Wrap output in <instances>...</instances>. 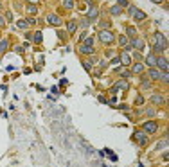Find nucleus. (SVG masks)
Wrapping results in <instances>:
<instances>
[{
    "instance_id": "obj_23",
    "label": "nucleus",
    "mask_w": 169,
    "mask_h": 167,
    "mask_svg": "<svg viewBox=\"0 0 169 167\" xmlns=\"http://www.w3.org/2000/svg\"><path fill=\"white\" fill-rule=\"evenodd\" d=\"M42 40H43L42 32H40V31H38V32H34V42H36V43H42Z\"/></svg>"
},
{
    "instance_id": "obj_18",
    "label": "nucleus",
    "mask_w": 169,
    "mask_h": 167,
    "mask_svg": "<svg viewBox=\"0 0 169 167\" xmlns=\"http://www.w3.org/2000/svg\"><path fill=\"white\" fill-rule=\"evenodd\" d=\"M146 63L147 65H155V63H157V58H155L153 54H149V56L146 58Z\"/></svg>"
},
{
    "instance_id": "obj_30",
    "label": "nucleus",
    "mask_w": 169,
    "mask_h": 167,
    "mask_svg": "<svg viewBox=\"0 0 169 167\" xmlns=\"http://www.w3.org/2000/svg\"><path fill=\"white\" fill-rule=\"evenodd\" d=\"M146 113H147V115H149V117H153V115H155V110H153V108H149V110H147V111H146Z\"/></svg>"
},
{
    "instance_id": "obj_36",
    "label": "nucleus",
    "mask_w": 169,
    "mask_h": 167,
    "mask_svg": "<svg viewBox=\"0 0 169 167\" xmlns=\"http://www.w3.org/2000/svg\"><path fill=\"white\" fill-rule=\"evenodd\" d=\"M29 2H36V0H29Z\"/></svg>"
},
{
    "instance_id": "obj_8",
    "label": "nucleus",
    "mask_w": 169,
    "mask_h": 167,
    "mask_svg": "<svg viewBox=\"0 0 169 167\" xmlns=\"http://www.w3.org/2000/svg\"><path fill=\"white\" fill-rule=\"evenodd\" d=\"M151 102L157 104V106H160V104L166 102V97H164V95H153V97H151Z\"/></svg>"
},
{
    "instance_id": "obj_20",
    "label": "nucleus",
    "mask_w": 169,
    "mask_h": 167,
    "mask_svg": "<svg viewBox=\"0 0 169 167\" xmlns=\"http://www.w3.org/2000/svg\"><path fill=\"white\" fill-rule=\"evenodd\" d=\"M27 13H29V15H36L38 7H36V6H27Z\"/></svg>"
},
{
    "instance_id": "obj_32",
    "label": "nucleus",
    "mask_w": 169,
    "mask_h": 167,
    "mask_svg": "<svg viewBox=\"0 0 169 167\" xmlns=\"http://www.w3.org/2000/svg\"><path fill=\"white\" fill-rule=\"evenodd\" d=\"M133 56H135V59H142V54H140V52H135Z\"/></svg>"
},
{
    "instance_id": "obj_7",
    "label": "nucleus",
    "mask_w": 169,
    "mask_h": 167,
    "mask_svg": "<svg viewBox=\"0 0 169 167\" xmlns=\"http://www.w3.org/2000/svg\"><path fill=\"white\" fill-rule=\"evenodd\" d=\"M47 22L52 23V25H61V18L58 15H49L47 16Z\"/></svg>"
},
{
    "instance_id": "obj_2",
    "label": "nucleus",
    "mask_w": 169,
    "mask_h": 167,
    "mask_svg": "<svg viewBox=\"0 0 169 167\" xmlns=\"http://www.w3.org/2000/svg\"><path fill=\"white\" fill-rule=\"evenodd\" d=\"M99 40H101L104 45H110V43H113L115 36H113V32H110V31H101V32H99Z\"/></svg>"
},
{
    "instance_id": "obj_12",
    "label": "nucleus",
    "mask_w": 169,
    "mask_h": 167,
    "mask_svg": "<svg viewBox=\"0 0 169 167\" xmlns=\"http://www.w3.org/2000/svg\"><path fill=\"white\" fill-rule=\"evenodd\" d=\"M110 13L113 16H119V15H122V7H121V6H113V7L110 9Z\"/></svg>"
},
{
    "instance_id": "obj_6",
    "label": "nucleus",
    "mask_w": 169,
    "mask_h": 167,
    "mask_svg": "<svg viewBox=\"0 0 169 167\" xmlns=\"http://www.w3.org/2000/svg\"><path fill=\"white\" fill-rule=\"evenodd\" d=\"M155 65L158 66L162 72H167L169 70V63H167V59L166 58H157V63H155Z\"/></svg>"
},
{
    "instance_id": "obj_13",
    "label": "nucleus",
    "mask_w": 169,
    "mask_h": 167,
    "mask_svg": "<svg viewBox=\"0 0 169 167\" xmlns=\"http://www.w3.org/2000/svg\"><path fill=\"white\" fill-rule=\"evenodd\" d=\"M9 49V43H7V40H2L0 42V54H4V52Z\"/></svg>"
},
{
    "instance_id": "obj_24",
    "label": "nucleus",
    "mask_w": 169,
    "mask_h": 167,
    "mask_svg": "<svg viewBox=\"0 0 169 167\" xmlns=\"http://www.w3.org/2000/svg\"><path fill=\"white\" fill-rule=\"evenodd\" d=\"M63 7L72 9V7H74V0H65V2H63Z\"/></svg>"
},
{
    "instance_id": "obj_11",
    "label": "nucleus",
    "mask_w": 169,
    "mask_h": 167,
    "mask_svg": "<svg viewBox=\"0 0 169 167\" xmlns=\"http://www.w3.org/2000/svg\"><path fill=\"white\" fill-rule=\"evenodd\" d=\"M97 15H99V11H97V9H90L88 13H87V18L92 22V20H96V18H97Z\"/></svg>"
},
{
    "instance_id": "obj_27",
    "label": "nucleus",
    "mask_w": 169,
    "mask_h": 167,
    "mask_svg": "<svg viewBox=\"0 0 169 167\" xmlns=\"http://www.w3.org/2000/svg\"><path fill=\"white\" fill-rule=\"evenodd\" d=\"M126 31H128V34H130V36H135V32H137V31L133 29V27H128Z\"/></svg>"
},
{
    "instance_id": "obj_17",
    "label": "nucleus",
    "mask_w": 169,
    "mask_h": 167,
    "mask_svg": "<svg viewBox=\"0 0 169 167\" xmlns=\"http://www.w3.org/2000/svg\"><path fill=\"white\" fill-rule=\"evenodd\" d=\"M132 45H135L139 51H142V49H144V42H142V40H135V42H132Z\"/></svg>"
},
{
    "instance_id": "obj_1",
    "label": "nucleus",
    "mask_w": 169,
    "mask_h": 167,
    "mask_svg": "<svg viewBox=\"0 0 169 167\" xmlns=\"http://www.w3.org/2000/svg\"><path fill=\"white\" fill-rule=\"evenodd\" d=\"M130 15L135 18V20H139V22H142V20H146L147 15L144 13V11H140L139 7H135V6H130Z\"/></svg>"
},
{
    "instance_id": "obj_3",
    "label": "nucleus",
    "mask_w": 169,
    "mask_h": 167,
    "mask_svg": "<svg viewBox=\"0 0 169 167\" xmlns=\"http://www.w3.org/2000/svg\"><path fill=\"white\" fill-rule=\"evenodd\" d=\"M155 40H157V45L160 47L162 51H166V49H167V38L164 36L162 32H155Z\"/></svg>"
},
{
    "instance_id": "obj_37",
    "label": "nucleus",
    "mask_w": 169,
    "mask_h": 167,
    "mask_svg": "<svg viewBox=\"0 0 169 167\" xmlns=\"http://www.w3.org/2000/svg\"><path fill=\"white\" fill-rule=\"evenodd\" d=\"M0 7H2V4H0Z\"/></svg>"
},
{
    "instance_id": "obj_28",
    "label": "nucleus",
    "mask_w": 169,
    "mask_h": 167,
    "mask_svg": "<svg viewBox=\"0 0 169 167\" xmlns=\"http://www.w3.org/2000/svg\"><path fill=\"white\" fill-rule=\"evenodd\" d=\"M83 66H85V68H87L88 72H90V70H92V65H90L88 61H83Z\"/></svg>"
},
{
    "instance_id": "obj_33",
    "label": "nucleus",
    "mask_w": 169,
    "mask_h": 167,
    "mask_svg": "<svg viewBox=\"0 0 169 167\" xmlns=\"http://www.w3.org/2000/svg\"><path fill=\"white\" fill-rule=\"evenodd\" d=\"M85 43H87V45H92V43H94V38H88V40H87Z\"/></svg>"
},
{
    "instance_id": "obj_9",
    "label": "nucleus",
    "mask_w": 169,
    "mask_h": 167,
    "mask_svg": "<svg viewBox=\"0 0 169 167\" xmlns=\"http://www.w3.org/2000/svg\"><path fill=\"white\" fill-rule=\"evenodd\" d=\"M79 52L81 54H92L94 49H92V45H81L79 47Z\"/></svg>"
},
{
    "instance_id": "obj_25",
    "label": "nucleus",
    "mask_w": 169,
    "mask_h": 167,
    "mask_svg": "<svg viewBox=\"0 0 169 167\" xmlns=\"http://www.w3.org/2000/svg\"><path fill=\"white\" fill-rule=\"evenodd\" d=\"M119 45L126 47V45H128V38H126V36H119Z\"/></svg>"
},
{
    "instance_id": "obj_15",
    "label": "nucleus",
    "mask_w": 169,
    "mask_h": 167,
    "mask_svg": "<svg viewBox=\"0 0 169 167\" xmlns=\"http://www.w3.org/2000/svg\"><path fill=\"white\" fill-rule=\"evenodd\" d=\"M142 70H144V65H142V63H135V65H133V72L135 74H142Z\"/></svg>"
},
{
    "instance_id": "obj_22",
    "label": "nucleus",
    "mask_w": 169,
    "mask_h": 167,
    "mask_svg": "<svg viewBox=\"0 0 169 167\" xmlns=\"http://www.w3.org/2000/svg\"><path fill=\"white\" fill-rule=\"evenodd\" d=\"M142 88H144V90H149V88H151V81H149V79H142Z\"/></svg>"
},
{
    "instance_id": "obj_5",
    "label": "nucleus",
    "mask_w": 169,
    "mask_h": 167,
    "mask_svg": "<svg viewBox=\"0 0 169 167\" xmlns=\"http://www.w3.org/2000/svg\"><path fill=\"white\" fill-rule=\"evenodd\" d=\"M133 138H135L140 145L147 144V135L146 133H142V131H135V133H133Z\"/></svg>"
},
{
    "instance_id": "obj_21",
    "label": "nucleus",
    "mask_w": 169,
    "mask_h": 167,
    "mask_svg": "<svg viewBox=\"0 0 169 167\" xmlns=\"http://www.w3.org/2000/svg\"><path fill=\"white\" fill-rule=\"evenodd\" d=\"M77 29V22H68V32H74Z\"/></svg>"
},
{
    "instance_id": "obj_16",
    "label": "nucleus",
    "mask_w": 169,
    "mask_h": 167,
    "mask_svg": "<svg viewBox=\"0 0 169 167\" xmlns=\"http://www.w3.org/2000/svg\"><path fill=\"white\" fill-rule=\"evenodd\" d=\"M16 25H18V29H27V27H29V22H27V20H18Z\"/></svg>"
},
{
    "instance_id": "obj_29",
    "label": "nucleus",
    "mask_w": 169,
    "mask_h": 167,
    "mask_svg": "<svg viewBox=\"0 0 169 167\" xmlns=\"http://www.w3.org/2000/svg\"><path fill=\"white\" fill-rule=\"evenodd\" d=\"M117 4L122 7V6H128V0H117Z\"/></svg>"
},
{
    "instance_id": "obj_4",
    "label": "nucleus",
    "mask_w": 169,
    "mask_h": 167,
    "mask_svg": "<svg viewBox=\"0 0 169 167\" xmlns=\"http://www.w3.org/2000/svg\"><path fill=\"white\" fill-rule=\"evenodd\" d=\"M142 128H144V133L149 135V133H155V131L158 130V122H153V120H151V122H146Z\"/></svg>"
},
{
    "instance_id": "obj_34",
    "label": "nucleus",
    "mask_w": 169,
    "mask_h": 167,
    "mask_svg": "<svg viewBox=\"0 0 169 167\" xmlns=\"http://www.w3.org/2000/svg\"><path fill=\"white\" fill-rule=\"evenodd\" d=\"M137 104H144V97H139V99H137Z\"/></svg>"
},
{
    "instance_id": "obj_26",
    "label": "nucleus",
    "mask_w": 169,
    "mask_h": 167,
    "mask_svg": "<svg viewBox=\"0 0 169 167\" xmlns=\"http://www.w3.org/2000/svg\"><path fill=\"white\" fill-rule=\"evenodd\" d=\"M119 86L122 88V90H128V83H126V81H119V83H117V88Z\"/></svg>"
},
{
    "instance_id": "obj_14",
    "label": "nucleus",
    "mask_w": 169,
    "mask_h": 167,
    "mask_svg": "<svg viewBox=\"0 0 169 167\" xmlns=\"http://www.w3.org/2000/svg\"><path fill=\"white\" fill-rule=\"evenodd\" d=\"M149 77H151V79H160V72H158L157 68H151V70H149Z\"/></svg>"
},
{
    "instance_id": "obj_19",
    "label": "nucleus",
    "mask_w": 169,
    "mask_h": 167,
    "mask_svg": "<svg viewBox=\"0 0 169 167\" xmlns=\"http://www.w3.org/2000/svg\"><path fill=\"white\" fill-rule=\"evenodd\" d=\"M160 81L164 83V85H167V81H169V76H167V72H160Z\"/></svg>"
},
{
    "instance_id": "obj_31",
    "label": "nucleus",
    "mask_w": 169,
    "mask_h": 167,
    "mask_svg": "<svg viewBox=\"0 0 169 167\" xmlns=\"http://www.w3.org/2000/svg\"><path fill=\"white\" fill-rule=\"evenodd\" d=\"M0 27H6V20H4V16H0Z\"/></svg>"
},
{
    "instance_id": "obj_35",
    "label": "nucleus",
    "mask_w": 169,
    "mask_h": 167,
    "mask_svg": "<svg viewBox=\"0 0 169 167\" xmlns=\"http://www.w3.org/2000/svg\"><path fill=\"white\" fill-rule=\"evenodd\" d=\"M151 2H155V4H162V0H151Z\"/></svg>"
},
{
    "instance_id": "obj_10",
    "label": "nucleus",
    "mask_w": 169,
    "mask_h": 167,
    "mask_svg": "<svg viewBox=\"0 0 169 167\" xmlns=\"http://www.w3.org/2000/svg\"><path fill=\"white\" fill-rule=\"evenodd\" d=\"M119 61H121V63H122V65H130V63H132V58H130V54H121V59H119Z\"/></svg>"
}]
</instances>
